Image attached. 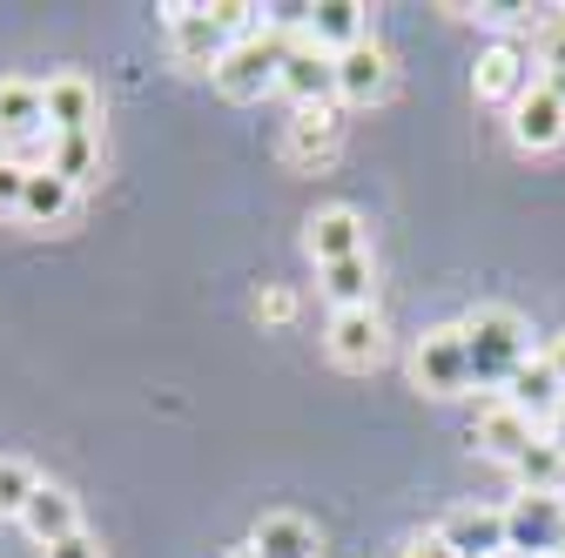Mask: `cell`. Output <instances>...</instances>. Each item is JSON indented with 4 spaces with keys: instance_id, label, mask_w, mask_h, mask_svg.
<instances>
[{
    "instance_id": "14",
    "label": "cell",
    "mask_w": 565,
    "mask_h": 558,
    "mask_svg": "<svg viewBox=\"0 0 565 558\" xmlns=\"http://www.w3.org/2000/svg\"><path fill=\"white\" fill-rule=\"evenodd\" d=\"M391 54L377 47V41H364V47H350V54H337V101L343 108H377L384 95H391Z\"/></svg>"
},
{
    "instance_id": "5",
    "label": "cell",
    "mask_w": 565,
    "mask_h": 558,
    "mask_svg": "<svg viewBox=\"0 0 565 558\" xmlns=\"http://www.w3.org/2000/svg\"><path fill=\"white\" fill-rule=\"evenodd\" d=\"M323 351L337 371H377L391 357V330L377 310H330V330H323Z\"/></svg>"
},
{
    "instance_id": "10",
    "label": "cell",
    "mask_w": 565,
    "mask_h": 558,
    "mask_svg": "<svg viewBox=\"0 0 565 558\" xmlns=\"http://www.w3.org/2000/svg\"><path fill=\"white\" fill-rule=\"evenodd\" d=\"M303 249H310L317 269L350 262V256H364V249H371V223H364L350 202H330V208H317V216L303 223Z\"/></svg>"
},
{
    "instance_id": "8",
    "label": "cell",
    "mask_w": 565,
    "mask_h": 558,
    "mask_svg": "<svg viewBox=\"0 0 565 558\" xmlns=\"http://www.w3.org/2000/svg\"><path fill=\"white\" fill-rule=\"evenodd\" d=\"M337 149H343V115H337V101H323V108H297L290 121H282V162L290 169H330L337 162Z\"/></svg>"
},
{
    "instance_id": "17",
    "label": "cell",
    "mask_w": 565,
    "mask_h": 558,
    "mask_svg": "<svg viewBox=\"0 0 565 558\" xmlns=\"http://www.w3.org/2000/svg\"><path fill=\"white\" fill-rule=\"evenodd\" d=\"M438 538L458 551V558H505L512 551V532H505V512H491V505H465L438 525Z\"/></svg>"
},
{
    "instance_id": "28",
    "label": "cell",
    "mask_w": 565,
    "mask_h": 558,
    "mask_svg": "<svg viewBox=\"0 0 565 558\" xmlns=\"http://www.w3.org/2000/svg\"><path fill=\"white\" fill-rule=\"evenodd\" d=\"M28 162L21 155H0V216H21V195H28Z\"/></svg>"
},
{
    "instance_id": "31",
    "label": "cell",
    "mask_w": 565,
    "mask_h": 558,
    "mask_svg": "<svg viewBox=\"0 0 565 558\" xmlns=\"http://www.w3.org/2000/svg\"><path fill=\"white\" fill-rule=\"evenodd\" d=\"M545 364H552V371H558V384H565V330L545 343Z\"/></svg>"
},
{
    "instance_id": "6",
    "label": "cell",
    "mask_w": 565,
    "mask_h": 558,
    "mask_svg": "<svg viewBox=\"0 0 565 558\" xmlns=\"http://www.w3.org/2000/svg\"><path fill=\"white\" fill-rule=\"evenodd\" d=\"M505 532L519 558H565V498L545 492H519L505 505Z\"/></svg>"
},
{
    "instance_id": "23",
    "label": "cell",
    "mask_w": 565,
    "mask_h": 558,
    "mask_svg": "<svg viewBox=\"0 0 565 558\" xmlns=\"http://www.w3.org/2000/svg\"><path fill=\"white\" fill-rule=\"evenodd\" d=\"M47 169L67 182H95L102 175V135H47Z\"/></svg>"
},
{
    "instance_id": "1",
    "label": "cell",
    "mask_w": 565,
    "mask_h": 558,
    "mask_svg": "<svg viewBox=\"0 0 565 558\" xmlns=\"http://www.w3.org/2000/svg\"><path fill=\"white\" fill-rule=\"evenodd\" d=\"M465 351H471V384L478 390H505L525 364H532V323L512 303H478L458 316Z\"/></svg>"
},
{
    "instance_id": "7",
    "label": "cell",
    "mask_w": 565,
    "mask_h": 558,
    "mask_svg": "<svg viewBox=\"0 0 565 558\" xmlns=\"http://www.w3.org/2000/svg\"><path fill=\"white\" fill-rule=\"evenodd\" d=\"M539 82V67H532V47L525 41H491L471 67V95L491 101V108H519V95Z\"/></svg>"
},
{
    "instance_id": "27",
    "label": "cell",
    "mask_w": 565,
    "mask_h": 558,
    "mask_svg": "<svg viewBox=\"0 0 565 558\" xmlns=\"http://www.w3.org/2000/svg\"><path fill=\"white\" fill-rule=\"evenodd\" d=\"M249 310H256V323H263V330H290V323L303 316V297H297L290 283H263Z\"/></svg>"
},
{
    "instance_id": "15",
    "label": "cell",
    "mask_w": 565,
    "mask_h": 558,
    "mask_svg": "<svg viewBox=\"0 0 565 558\" xmlns=\"http://www.w3.org/2000/svg\"><path fill=\"white\" fill-rule=\"evenodd\" d=\"M47 82L8 75L0 82V142H41L47 149Z\"/></svg>"
},
{
    "instance_id": "25",
    "label": "cell",
    "mask_w": 565,
    "mask_h": 558,
    "mask_svg": "<svg viewBox=\"0 0 565 558\" xmlns=\"http://www.w3.org/2000/svg\"><path fill=\"white\" fill-rule=\"evenodd\" d=\"M532 67H539V82H565V8H552L545 21H532Z\"/></svg>"
},
{
    "instance_id": "35",
    "label": "cell",
    "mask_w": 565,
    "mask_h": 558,
    "mask_svg": "<svg viewBox=\"0 0 565 558\" xmlns=\"http://www.w3.org/2000/svg\"><path fill=\"white\" fill-rule=\"evenodd\" d=\"M558 88H565V82H558Z\"/></svg>"
},
{
    "instance_id": "32",
    "label": "cell",
    "mask_w": 565,
    "mask_h": 558,
    "mask_svg": "<svg viewBox=\"0 0 565 558\" xmlns=\"http://www.w3.org/2000/svg\"><path fill=\"white\" fill-rule=\"evenodd\" d=\"M545 438H552V444L565 451V404H558V417H552V425H545Z\"/></svg>"
},
{
    "instance_id": "16",
    "label": "cell",
    "mask_w": 565,
    "mask_h": 558,
    "mask_svg": "<svg viewBox=\"0 0 565 558\" xmlns=\"http://www.w3.org/2000/svg\"><path fill=\"white\" fill-rule=\"evenodd\" d=\"M47 128L54 135H102V95L88 75H47Z\"/></svg>"
},
{
    "instance_id": "18",
    "label": "cell",
    "mask_w": 565,
    "mask_h": 558,
    "mask_svg": "<svg viewBox=\"0 0 565 558\" xmlns=\"http://www.w3.org/2000/svg\"><path fill=\"white\" fill-rule=\"evenodd\" d=\"M21 532L47 551V545H61V538H75V532H88L82 525V498L67 492V484H41L34 492V505L21 512Z\"/></svg>"
},
{
    "instance_id": "34",
    "label": "cell",
    "mask_w": 565,
    "mask_h": 558,
    "mask_svg": "<svg viewBox=\"0 0 565 558\" xmlns=\"http://www.w3.org/2000/svg\"><path fill=\"white\" fill-rule=\"evenodd\" d=\"M505 558H519V551H505Z\"/></svg>"
},
{
    "instance_id": "20",
    "label": "cell",
    "mask_w": 565,
    "mask_h": 558,
    "mask_svg": "<svg viewBox=\"0 0 565 558\" xmlns=\"http://www.w3.org/2000/svg\"><path fill=\"white\" fill-rule=\"evenodd\" d=\"M75 202H82V189L41 162V169L28 175V195H21V223H34V229H61L67 216H75Z\"/></svg>"
},
{
    "instance_id": "26",
    "label": "cell",
    "mask_w": 565,
    "mask_h": 558,
    "mask_svg": "<svg viewBox=\"0 0 565 558\" xmlns=\"http://www.w3.org/2000/svg\"><path fill=\"white\" fill-rule=\"evenodd\" d=\"M41 484H47V477H41L28 458H0V518H14V525H21V512L34 505Z\"/></svg>"
},
{
    "instance_id": "9",
    "label": "cell",
    "mask_w": 565,
    "mask_h": 558,
    "mask_svg": "<svg viewBox=\"0 0 565 558\" xmlns=\"http://www.w3.org/2000/svg\"><path fill=\"white\" fill-rule=\"evenodd\" d=\"M512 142L525 155H552L565 142V88L558 82H532L512 108Z\"/></svg>"
},
{
    "instance_id": "2",
    "label": "cell",
    "mask_w": 565,
    "mask_h": 558,
    "mask_svg": "<svg viewBox=\"0 0 565 558\" xmlns=\"http://www.w3.org/2000/svg\"><path fill=\"white\" fill-rule=\"evenodd\" d=\"M297 21H303V14H297ZM297 21H290V28H263V34H249V41H230L223 67L209 75V82H216V95H223V101H236V108H249V101L276 95V82H282V47H290Z\"/></svg>"
},
{
    "instance_id": "33",
    "label": "cell",
    "mask_w": 565,
    "mask_h": 558,
    "mask_svg": "<svg viewBox=\"0 0 565 558\" xmlns=\"http://www.w3.org/2000/svg\"><path fill=\"white\" fill-rule=\"evenodd\" d=\"M223 558H263V551H256V545H236V551H223Z\"/></svg>"
},
{
    "instance_id": "4",
    "label": "cell",
    "mask_w": 565,
    "mask_h": 558,
    "mask_svg": "<svg viewBox=\"0 0 565 558\" xmlns=\"http://www.w3.org/2000/svg\"><path fill=\"white\" fill-rule=\"evenodd\" d=\"M162 34H169V54L189 75H216L223 54H230V34L209 21V8H189V0H169L162 8Z\"/></svg>"
},
{
    "instance_id": "19",
    "label": "cell",
    "mask_w": 565,
    "mask_h": 558,
    "mask_svg": "<svg viewBox=\"0 0 565 558\" xmlns=\"http://www.w3.org/2000/svg\"><path fill=\"white\" fill-rule=\"evenodd\" d=\"M249 545H256L263 558H317V551H323V532H317L303 512H263L256 532H249Z\"/></svg>"
},
{
    "instance_id": "24",
    "label": "cell",
    "mask_w": 565,
    "mask_h": 558,
    "mask_svg": "<svg viewBox=\"0 0 565 558\" xmlns=\"http://www.w3.org/2000/svg\"><path fill=\"white\" fill-rule=\"evenodd\" d=\"M512 477H519V492H545V498H558V492H565V451H558L552 438H539V444L512 464Z\"/></svg>"
},
{
    "instance_id": "22",
    "label": "cell",
    "mask_w": 565,
    "mask_h": 558,
    "mask_svg": "<svg viewBox=\"0 0 565 558\" xmlns=\"http://www.w3.org/2000/svg\"><path fill=\"white\" fill-rule=\"evenodd\" d=\"M505 397L532 417V425H552V417H558V404H565V384H558V371L545 364V357H532L512 384H505Z\"/></svg>"
},
{
    "instance_id": "13",
    "label": "cell",
    "mask_w": 565,
    "mask_h": 558,
    "mask_svg": "<svg viewBox=\"0 0 565 558\" xmlns=\"http://www.w3.org/2000/svg\"><path fill=\"white\" fill-rule=\"evenodd\" d=\"M539 438H545V431L532 425V417H525L512 397H491V404L478 410V425H471V444H478L484 458H499V464H519Z\"/></svg>"
},
{
    "instance_id": "12",
    "label": "cell",
    "mask_w": 565,
    "mask_h": 558,
    "mask_svg": "<svg viewBox=\"0 0 565 558\" xmlns=\"http://www.w3.org/2000/svg\"><path fill=\"white\" fill-rule=\"evenodd\" d=\"M297 34H303L310 47H323V54H350V47L377 41V34H371V8H364V0H317V8H303Z\"/></svg>"
},
{
    "instance_id": "30",
    "label": "cell",
    "mask_w": 565,
    "mask_h": 558,
    "mask_svg": "<svg viewBox=\"0 0 565 558\" xmlns=\"http://www.w3.org/2000/svg\"><path fill=\"white\" fill-rule=\"evenodd\" d=\"M397 558H458V551H451L438 532H424V538H404V545H397Z\"/></svg>"
},
{
    "instance_id": "21",
    "label": "cell",
    "mask_w": 565,
    "mask_h": 558,
    "mask_svg": "<svg viewBox=\"0 0 565 558\" xmlns=\"http://www.w3.org/2000/svg\"><path fill=\"white\" fill-rule=\"evenodd\" d=\"M323 276V297H330V310H377V256L364 249V256H350V262H330V269H317Z\"/></svg>"
},
{
    "instance_id": "11",
    "label": "cell",
    "mask_w": 565,
    "mask_h": 558,
    "mask_svg": "<svg viewBox=\"0 0 565 558\" xmlns=\"http://www.w3.org/2000/svg\"><path fill=\"white\" fill-rule=\"evenodd\" d=\"M276 95H290L297 108L337 101V54H323V47H310L303 34H290V47H282V82H276Z\"/></svg>"
},
{
    "instance_id": "3",
    "label": "cell",
    "mask_w": 565,
    "mask_h": 558,
    "mask_svg": "<svg viewBox=\"0 0 565 558\" xmlns=\"http://www.w3.org/2000/svg\"><path fill=\"white\" fill-rule=\"evenodd\" d=\"M411 390H424V397H465L471 390V351H465L458 323H438L411 343Z\"/></svg>"
},
{
    "instance_id": "29",
    "label": "cell",
    "mask_w": 565,
    "mask_h": 558,
    "mask_svg": "<svg viewBox=\"0 0 565 558\" xmlns=\"http://www.w3.org/2000/svg\"><path fill=\"white\" fill-rule=\"evenodd\" d=\"M41 558H108V551H102V538H95V532H75V538H61V545H47Z\"/></svg>"
}]
</instances>
